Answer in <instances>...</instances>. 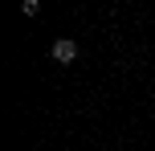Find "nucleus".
Returning <instances> with one entry per match:
<instances>
[{
    "instance_id": "nucleus-2",
    "label": "nucleus",
    "mask_w": 155,
    "mask_h": 151,
    "mask_svg": "<svg viewBox=\"0 0 155 151\" xmlns=\"http://www.w3.org/2000/svg\"><path fill=\"white\" fill-rule=\"evenodd\" d=\"M21 12H25V16H37V12H41V0H25Z\"/></svg>"
},
{
    "instance_id": "nucleus-1",
    "label": "nucleus",
    "mask_w": 155,
    "mask_h": 151,
    "mask_svg": "<svg viewBox=\"0 0 155 151\" xmlns=\"http://www.w3.org/2000/svg\"><path fill=\"white\" fill-rule=\"evenodd\" d=\"M49 53H53V61H57V65H74V61H78V41H70V37H57Z\"/></svg>"
}]
</instances>
